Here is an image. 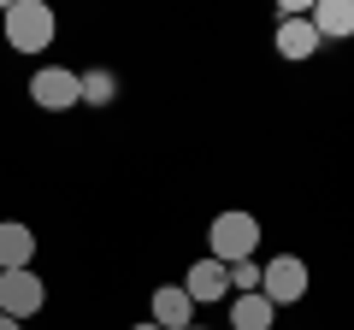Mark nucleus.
I'll return each mask as SVG.
<instances>
[{
  "label": "nucleus",
  "instance_id": "16",
  "mask_svg": "<svg viewBox=\"0 0 354 330\" xmlns=\"http://www.w3.org/2000/svg\"><path fill=\"white\" fill-rule=\"evenodd\" d=\"M189 330H207V324H189Z\"/></svg>",
  "mask_w": 354,
  "mask_h": 330
},
{
  "label": "nucleus",
  "instance_id": "9",
  "mask_svg": "<svg viewBox=\"0 0 354 330\" xmlns=\"http://www.w3.org/2000/svg\"><path fill=\"white\" fill-rule=\"evenodd\" d=\"M153 324L160 330H189L195 324V301L183 289H153Z\"/></svg>",
  "mask_w": 354,
  "mask_h": 330
},
{
  "label": "nucleus",
  "instance_id": "4",
  "mask_svg": "<svg viewBox=\"0 0 354 330\" xmlns=\"http://www.w3.org/2000/svg\"><path fill=\"white\" fill-rule=\"evenodd\" d=\"M41 301H48V289H41L36 271H0V313L6 318L24 324L30 313H41Z\"/></svg>",
  "mask_w": 354,
  "mask_h": 330
},
{
  "label": "nucleus",
  "instance_id": "15",
  "mask_svg": "<svg viewBox=\"0 0 354 330\" xmlns=\"http://www.w3.org/2000/svg\"><path fill=\"white\" fill-rule=\"evenodd\" d=\"M136 330H160V324H153V318H148V324H136Z\"/></svg>",
  "mask_w": 354,
  "mask_h": 330
},
{
  "label": "nucleus",
  "instance_id": "14",
  "mask_svg": "<svg viewBox=\"0 0 354 330\" xmlns=\"http://www.w3.org/2000/svg\"><path fill=\"white\" fill-rule=\"evenodd\" d=\"M0 330H24V324H18V318H6V313H0Z\"/></svg>",
  "mask_w": 354,
  "mask_h": 330
},
{
  "label": "nucleus",
  "instance_id": "3",
  "mask_svg": "<svg viewBox=\"0 0 354 330\" xmlns=\"http://www.w3.org/2000/svg\"><path fill=\"white\" fill-rule=\"evenodd\" d=\"M260 295L272 307H295L307 295V266L295 254H283V260H272V266H260Z\"/></svg>",
  "mask_w": 354,
  "mask_h": 330
},
{
  "label": "nucleus",
  "instance_id": "12",
  "mask_svg": "<svg viewBox=\"0 0 354 330\" xmlns=\"http://www.w3.org/2000/svg\"><path fill=\"white\" fill-rule=\"evenodd\" d=\"M113 95H118V77L113 71H83V101L88 106H106Z\"/></svg>",
  "mask_w": 354,
  "mask_h": 330
},
{
  "label": "nucleus",
  "instance_id": "8",
  "mask_svg": "<svg viewBox=\"0 0 354 330\" xmlns=\"http://www.w3.org/2000/svg\"><path fill=\"white\" fill-rule=\"evenodd\" d=\"M30 260H36L30 224H0V271H30Z\"/></svg>",
  "mask_w": 354,
  "mask_h": 330
},
{
  "label": "nucleus",
  "instance_id": "2",
  "mask_svg": "<svg viewBox=\"0 0 354 330\" xmlns=\"http://www.w3.org/2000/svg\"><path fill=\"white\" fill-rule=\"evenodd\" d=\"M254 248H260V218L254 213H218L213 218V254L218 266H236V260H248Z\"/></svg>",
  "mask_w": 354,
  "mask_h": 330
},
{
  "label": "nucleus",
  "instance_id": "10",
  "mask_svg": "<svg viewBox=\"0 0 354 330\" xmlns=\"http://www.w3.org/2000/svg\"><path fill=\"white\" fill-rule=\"evenodd\" d=\"M319 48H325V41H319V30L307 24V18H283L278 24V53L283 59H313Z\"/></svg>",
  "mask_w": 354,
  "mask_h": 330
},
{
  "label": "nucleus",
  "instance_id": "1",
  "mask_svg": "<svg viewBox=\"0 0 354 330\" xmlns=\"http://www.w3.org/2000/svg\"><path fill=\"white\" fill-rule=\"evenodd\" d=\"M53 41V6L41 0H12L6 6V48L12 53H41Z\"/></svg>",
  "mask_w": 354,
  "mask_h": 330
},
{
  "label": "nucleus",
  "instance_id": "7",
  "mask_svg": "<svg viewBox=\"0 0 354 330\" xmlns=\"http://www.w3.org/2000/svg\"><path fill=\"white\" fill-rule=\"evenodd\" d=\"M183 295H189V301H225L230 295V271L218 266V260H195L189 278H183Z\"/></svg>",
  "mask_w": 354,
  "mask_h": 330
},
{
  "label": "nucleus",
  "instance_id": "5",
  "mask_svg": "<svg viewBox=\"0 0 354 330\" xmlns=\"http://www.w3.org/2000/svg\"><path fill=\"white\" fill-rule=\"evenodd\" d=\"M30 101L48 106V113H65V106L83 101V77H77V71H59V65H48V71L30 77Z\"/></svg>",
  "mask_w": 354,
  "mask_h": 330
},
{
  "label": "nucleus",
  "instance_id": "6",
  "mask_svg": "<svg viewBox=\"0 0 354 330\" xmlns=\"http://www.w3.org/2000/svg\"><path fill=\"white\" fill-rule=\"evenodd\" d=\"M307 24L319 30V41H348L354 36V0H319Z\"/></svg>",
  "mask_w": 354,
  "mask_h": 330
},
{
  "label": "nucleus",
  "instance_id": "11",
  "mask_svg": "<svg viewBox=\"0 0 354 330\" xmlns=\"http://www.w3.org/2000/svg\"><path fill=\"white\" fill-rule=\"evenodd\" d=\"M272 313H278V307L266 301L260 289L236 295V301H230V330H272Z\"/></svg>",
  "mask_w": 354,
  "mask_h": 330
},
{
  "label": "nucleus",
  "instance_id": "13",
  "mask_svg": "<svg viewBox=\"0 0 354 330\" xmlns=\"http://www.w3.org/2000/svg\"><path fill=\"white\" fill-rule=\"evenodd\" d=\"M225 271H230V289H236V295L260 289V266H254V260H236V266H225Z\"/></svg>",
  "mask_w": 354,
  "mask_h": 330
}]
</instances>
